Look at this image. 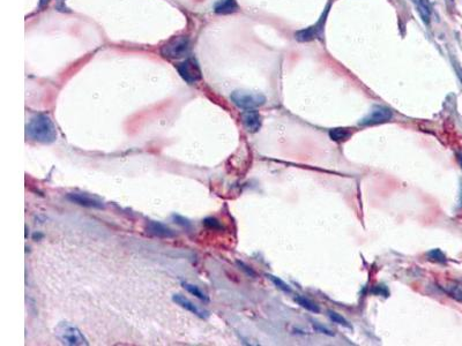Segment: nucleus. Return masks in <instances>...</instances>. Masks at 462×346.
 <instances>
[{"label":"nucleus","mask_w":462,"mask_h":346,"mask_svg":"<svg viewBox=\"0 0 462 346\" xmlns=\"http://www.w3.org/2000/svg\"><path fill=\"white\" fill-rule=\"evenodd\" d=\"M66 199L68 200L69 202L77 204V206L90 208V209H103L104 208L103 201L97 199V197L95 196H91L90 194L87 193H68L66 195Z\"/></svg>","instance_id":"7"},{"label":"nucleus","mask_w":462,"mask_h":346,"mask_svg":"<svg viewBox=\"0 0 462 346\" xmlns=\"http://www.w3.org/2000/svg\"><path fill=\"white\" fill-rule=\"evenodd\" d=\"M177 70L182 79L190 84H196L202 77L199 63L196 59L188 58L177 65Z\"/></svg>","instance_id":"5"},{"label":"nucleus","mask_w":462,"mask_h":346,"mask_svg":"<svg viewBox=\"0 0 462 346\" xmlns=\"http://www.w3.org/2000/svg\"><path fill=\"white\" fill-rule=\"evenodd\" d=\"M172 301H174L176 305L182 307V308H184L186 310H189V312H191L192 314H195L196 316H198L199 319H201V320H207L208 317L210 316V314H209V312H208V310L201 308V307H199L198 305H197V303L192 302L191 300L185 298V296L182 295V294H174V295H172Z\"/></svg>","instance_id":"8"},{"label":"nucleus","mask_w":462,"mask_h":346,"mask_svg":"<svg viewBox=\"0 0 462 346\" xmlns=\"http://www.w3.org/2000/svg\"><path fill=\"white\" fill-rule=\"evenodd\" d=\"M238 10V3L236 0H218L214 5V12L217 14H231Z\"/></svg>","instance_id":"12"},{"label":"nucleus","mask_w":462,"mask_h":346,"mask_svg":"<svg viewBox=\"0 0 462 346\" xmlns=\"http://www.w3.org/2000/svg\"><path fill=\"white\" fill-rule=\"evenodd\" d=\"M49 2V0H40V7H43L44 5H47Z\"/></svg>","instance_id":"26"},{"label":"nucleus","mask_w":462,"mask_h":346,"mask_svg":"<svg viewBox=\"0 0 462 346\" xmlns=\"http://www.w3.org/2000/svg\"><path fill=\"white\" fill-rule=\"evenodd\" d=\"M242 121L250 133H257L262 128V116L256 110H246L243 112Z\"/></svg>","instance_id":"10"},{"label":"nucleus","mask_w":462,"mask_h":346,"mask_svg":"<svg viewBox=\"0 0 462 346\" xmlns=\"http://www.w3.org/2000/svg\"><path fill=\"white\" fill-rule=\"evenodd\" d=\"M238 264H239V266H241V267H242V269H244V270H246V273H248V274H250V275H251V276H255V273H253V271H252L251 269H248V268H249V267H246V266H245V264H244V263H242V262H238Z\"/></svg>","instance_id":"24"},{"label":"nucleus","mask_w":462,"mask_h":346,"mask_svg":"<svg viewBox=\"0 0 462 346\" xmlns=\"http://www.w3.org/2000/svg\"><path fill=\"white\" fill-rule=\"evenodd\" d=\"M326 16H327V13H325L322 17H320V20L315 24V26L309 27V28H306V29L297 31V33L295 34L296 41H298V42H310V41L315 40L316 37H318L319 34L322 33L323 29H324V26H325Z\"/></svg>","instance_id":"9"},{"label":"nucleus","mask_w":462,"mask_h":346,"mask_svg":"<svg viewBox=\"0 0 462 346\" xmlns=\"http://www.w3.org/2000/svg\"><path fill=\"white\" fill-rule=\"evenodd\" d=\"M204 225H207L208 228H213V229H221V224L218 223V221L215 220V218H206L204 220Z\"/></svg>","instance_id":"22"},{"label":"nucleus","mask_w":462,"mask_h":346,"mask_svg":"<svg viewBox=\"0 0 462 346\" xmlns=\"http://www.w3.org/2000/svg\"><path fill=\"white\" fill-rule=\"evenodd\" d=\"M330 137L335 142H343L351 136V130L345 127H335L330 130Z\"/></svg>","instance_id":"13"},{"label":"nucleus","mask_w":462,"mask_h":346,"mask_svg":"<svg viewBox=\"0 0 462 346\" xmlns=\"http://www.w3.org/2000/svg\"><path fill=\"white\" fill-rule=\"evenodd\" d=\"M329 317L330 319V321H333L334 323L340 324V326H342V327L349 328V329H350V328H351L350 323H349L348 321L345 320L344 317L341 315V314H338V313H336V312H333V310H330V312H329Z\"/></svg>","instance_id":"19"},{"label":"nucleus","mask_w":462,"mask_h":346,"mask_svg":"<svg viewBox=\"0 0 462 346\" xmlns=\"http://www.w3.org/2000/svg\"><path fill=\"white\" fill-rule=\"evenodd\" d=\"M458 161H459V164H460V167L462 169V153L458 154Z\"/></svg>","instance_id":"25"},{"label":"nucleus","mask_w":462,"mask_h":346,"mask_svg":"<svg viewBox=\"0 0 462 346\" xmlns=\"http://www.w3.org/2000/svg\"><path fill=\"white\" fill-rule=\"evenodd\" d=\"M444 291L452 296L453 299H456L457 301L462 303V287L460 285H449V287L444 288Z\"/></svg>","instance_id":"17"},{"label":"nucleus","mask_w":462,"mask_h":346,"mask_svg":"<svg viewBox=\"0 0 462 346\" xmlns=\"http://www.w3.org/2000/svg\"><path fill=\"white\" fill-rule=\"evenodd\" d=\"M393 118V112L391 109L385 107H377L370 112L368 115H365L361 121L359 125L362 126H373L379 125V123H384L390 121Z\"/></svg>","instance_id":"6"},{"label":"nucleus","mask_w":462,"mask_h":346,"mask_svg":"<svg viewBox=\"0 0 462 346\" xmlns=\"http://www.w3.org/2000/svg\"><path fill=\"white\" fill-rule=\"evenodd\" d=\"M313 328H315V330L318 331V333H322L324 335H329V336H334V334L331 333L330 329H327V328L320 326V324L313 323Z\"/></svg>","instance_id":"23"},{"label":"nucleus","mask_w":462,"mask_h":346,"mask_svg":"<svg viewBox=\"0 0 462 346\" xmlns=\"http://www.w3.org/2000/svg\"><path fill=\"white\" fill-rule=\"evenodd\" d=\"M56 336L62 342V344L69 346H82L88 345V341L83 334L77 329L76 327L72 326L70 323L61 322L56 327Z\"/></svg>","instance_id":"2"},{"label":"nucleus","mask_w":462,"mask_h":346,"mask_svg":"<svg viewBox=\"0 0 462 346\" xmlns=\"http://www.w3.org/2000/svg\"><path fill=\"white\" fill-rule=\"evenodd\" d=\"M190 41L186 36H176L161 48V55L168 59H182L189 55Z\"/></svg>","instance_id":"4"},{"label":"nucleus","mask_w":462,"mask_h":346,"mask_svg":"<svg viewBox=\"0 0 462 346\" xmlns=\"http://www.w3.org/2000/svg\"><path fill=\"white\" fill-rule=\"evenodd\" d=\"M415 2L417 5V10L419 12L422 20L426 24H429L430 19H431V8H430L428 0H415Z\"/></svg>","instance_id":"15"},{"label":"nucleus","mask_w":462,"mask_h":346,"mask_svg":"<svg viewBox=\"0 0 462 346\" xmlns=\"http://www.w3.org/2000/svg\"><path fill=\"white\" fill-rule=\"evenodd\" d=\"M295 301L297 302L299 306H302L303 308L309 310V312L316 313V314L320 313V307L317 305L315 301H312L311 299L305 298V296H303V295H298L295 298Z\"/></svg>","instance_id":"16"},{"label":"nucleus","mask_w":462,"mask_h":346,"mask_svg":"<svg viewBox=\"0 0 462 346\" xmlns=\"http://www.w3.org/2000/svg\"><path fill=\"white\" fill-rule=\"evenodd\" d=\"M147 232L150 233L155 236H158V238H174L176 235L175 232L171 230L170 228L167 227V225L161 223V222H156V221H149L147 223Z\"/></svg>","instance_id":"11"},{"label":"nucleus","mask_w":462,"mask_h":346,"mask_svg":"<svg viewBox=\"0 0 462 346\" xmlns=\"http://www.w3.org/2000/svg\"><path fill=\"white\" fill-rule=\"evenodd\" d=\"M172 220L175 221L176 224L181 225V227L185 228V229H191V222H190L188 218L181 216V215H172Z\"/></svg>","instance_id":"21"},{"label":"nucleus","mask_w":462,"mask_h":346,"mask_svg":"<svg viewBox=\"0 0 462 346\" xmlns=\"http://www.w3.org/2000/svg\"><path fill=\"white\" fill-rule=\"evenodd\" d=\"M27 137L35 142L51 144L57 140V129L51 118L47 115H36L26 126Z\"/></svg>","instance_id":"1"},{"label":"nucleus","mask_w":462,"mask_h":346,"mask_svg":"<svg viewBox=\"0 0 462 346\" xmlns=\"http://www.w3.org/2000/svg\"><path fill=\"white\" fill-rule=\"evenodd\" d=\"M428 257H429V260H431L433 261V262H437V263H445L447 261L445 254H444L442 250L438 248L430 250V252L428 253Z\"/></svg>","instance_id":"18"},{"label":"nucleus","mask_w":462,"mask_h":346,"mask_svg":"<svg viewBox=\"0 0 462 346\" xmlns=\"http://www.w3.org/2000/svg\"><path fill=\"white\" fill-rule=\"evenodd\" d=\"M230 98L236 107L245 111L255 110L266 103V97L263 94L246 90H236L231 94Z\"/></svg>","instance_id":"3"},{"label":"nucleus","mask_w":462,"mask_h":346,"mask_svg":"<svg viewBox=\"0 0 462 346\" xmlns=\"http://www.w3.org/2000/svg\"><path fill=\"white\" fill-rule=\"evenodd\" d=\"M268 278H269V280L273 282V283L276 285V287L281 289V291H283L285 293H291L292 292V289L290 288V287H289V285L287 283H284L283 281L280 280V278L278 277H275V276H271V275H268L267 276Z\"/></svg>","instance_id":"20"},{"label":"nucleus","mask_w":462,"mask_h":346,"mask_svg":"<svg viewBox=\"0 0 462 346\" xmlns=\"http://www.w3.org/2000/svg\"><path fill=\"white\" fill-rule=\"evenodd\" d=\"M182 285H183V288L186 289V291H188L189 293H191L192 295H195L196 298L200 299L201 301L209 302V296H208L207 293L203 292L202 289H201L199 287H197V285H195V284L188 283V282H183Z\"/></svg>","instance_id":"14"}]
</instances>
